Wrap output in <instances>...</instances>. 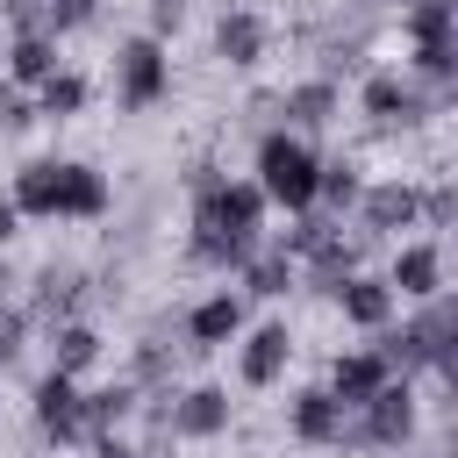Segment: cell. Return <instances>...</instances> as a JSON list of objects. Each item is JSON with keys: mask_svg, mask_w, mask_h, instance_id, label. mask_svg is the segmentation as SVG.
<instances>
[{"mask_svg": "<svg viewBox=\"0 0 458 458\" xmlns=\"http://www.w3.org/2000/svg\"><path fill=\"white\" fill-rule=\"evenodd\" d=\"M401 36H408V50L415 43H451L458 36V14L437 7V0H415V7H401Z\"/></svg>", "mask_w": 458, "mask_h": 458, "instance_id": "27", "label": "cell"}, {"mask_svg": "<svg viewBox=\"0 0 458 458\" xmlns=\"http://www.w3.org/2000/svg\"><path fill=\"white\" fill-rule=\"evenodd\" d=\"M451 258H458V229H451Z\"/></svg>", "mask_w": 458, "mask_h": 458, "instance_id": "38", "label": "cell"}, {"mask_svg": "<svg viewBox=\"0 0 458 458\" xmlns=\"http://www.w3.org/2000/svg\"><path fill=\"white\" fill-rule=\"evenodd\" d=\"M43 344H50V365H57V372H72V379H86V372L107 358V336H100L86 315H72V322L43 329Z\"/></svg>", "mask_w": 458, "mask_h": 458, "instance_id": "20", "label": "cell"}, {"mask_svg": "<svg viewBox=\"0 0 458 458\" xmlns=\"http://www.w3.org/2000/svg\"><path fill=\"white\" fill-rule=\"evenodd\" d=\"M179 358H193V351H186V344L172 351L165 329H143V336L129 344V379H136L143 394H150V386H179Z\"/></svg>", "mask_w": 458, "mask_h": 458, "instance_id": "24", "label": "cell"}, {"mask_svg": "<svg viewBox=\"0 0 458 458\" xmlns=\"http://www.w3.org/2000/svg\"><path fill=\"white\" fill-rule=\"evenodd\" d=\"M57 43H64V36H7V79L29 86V93H43V86L64 72Z\"/></svg>", "mask_w": 458, "mask_h": 458, "instance_id": "22", "label": "cell"}, {"mask_svg": "<svg viewBox=\"0 0 458 458\" xmlns=\"http://www.w3.org/2000/svg\"><path fill=\"white\" fill-rule=\"evenodd\" d=\"M365 250H372V236L365 229H351L344 236V222L301 258V293H315V301H336V286L351 279V272H365Z\"/></svg>", "mask_w": 458, "mask_h": 458, "instance_id": "12", "label": "cell"}, {"mask_svg": "<svg viewBox=\"0 0 458 458\" xmlns=\"http://www.w3.org/2000/svg\"><path fill=\"white\" fill-rule=\"evenodd\" d=\"M208 43H215V57H222L229 72H258V64L272 57V21H265L258 7H222Z\"/></svg>", "mask_w": 458, "mask_h": 458, "instance_id": "15", "label": "cell"}, {"mask_svg": "<svg viewBox=\"0 0 458 458\" xmlns=\"http://www.w3.org/2000/svg\"><path fill=\"white\" fill-rule=\"evenodd\" d=\"M29 336H43L36 315H29L21 301H0V365H14V358L29 351Z\"/></svg>", "mask_w": 458, "mask_h": 458, "instance_id": "28", "label": "cell"}, {"mask_svg": "<svg viewBox=\"0 0 458 458\" xmlns=\"http://www.w3.org/2000/svg\"><path fill=\"white\" fill-rule=\"evenodd\" d=\"M143 14H150V36H172L186 21V0H143Z\"/></svg>", "mask_w": 458, "mask_h": 458, "instance_id": "33", "label": "cell"}, {"mask_svg": "<svg viewBox=\"0 0 458 458\" xmlns=\"http://www.w3.org/2000/svg\"><path fill=\"white\" fill-rule=\"evenodd\" d=\"M143 415V386L122 372V379H107V386H86V429L93 437H107V429H129Z\"/></svg>", "mask_w": 458, "mask_h": 458, "instance_id": "23", "label": "cell"}, {"mask_svg": "<svg viewBox=\"0 0 458 458\" xmlns=\"http://www.w3.org/2000/svg\"><path fill=\"white\" fill-rule=\"evenodd\" d=\"M243 329H250V301H243V293H229V286L200 293V301L179 315V336H186V351H193V358H208V351H229Z\"/></svg>", "mask_w": 458, "mask_h": 458, "instance_id": "10", "label": "cell"}, {"mask_svg": "<svg viewBox=\"0 0 458 458\" xmlns=\"http://www.w3.org/2000/svg\"><path fill=\"white\" fill-rule=\"evenodd\" d=\"M14 286H21V272H14V265H0V301H21Z\"/></svg>", "mask_w": 458, "mask_h": 458, "instance_id": "36", "label": "cell"}, {"mask_svg": "<svg viewBox=\"0 0 458 458\" xmlns=\"http://www.w3.org/2000/svg\"><path fill=\"white\" fill-rule=\"evenodd\" d=\"M107 0H50V29L57 36H79V29H100Z\"/></svg>", "mask_w": 458, "mask_h": 458, "instance_id": "31", "label": "cell"}, {"mask_svg": "<svg viewBox=\"0 0 458 458\" xmlns=\"http://www.w3.org/2000/svg\"><path fill=\"white\" fill-rule=\"evenodd\" d=\"M179 179H186V193H208V186H222L229 172H222L215 157H186V172H179Z\"/></svg>", "mask_w": 458, "mask_h": 458, "instance_id": "32", "label": "cell"}, {"mask_svg": "<svg viewBox=\"0 0 458 458\" xmlns=\"http://www.w3.org/2000/svg\"><path fill=\"white\" fill-rule=\"evenodd\" d=\"M329 308L344 315V329H365V336H379V329L394 322L401 293H394V279H386V272H351V279L336 286V301H329Z\"/></svg>", "mask_w": 458, "mask_h": 458, "instance_id": "17", "label": "cell"}, {"mask_svg": "<svg viewBox=\"0 0 458 458\" xmlns=\"http://www.w3.org/2000/svg\"><path fill=\"white\" fill-rule=\"evenodd\" d=\"M229 429H236L229 386L200 379V386H179V394H172V437H179V444H215V437H229Z\"/></svg>", "mask_w": 458, "mask_h": 458, "instance_id": "14", "label": "cell"}, {"mask_svg": "<svg viewBox=\"0 0 458 458\" xmlns=\"http://www.w3.org/2000/svg\"><path fill=\"white\" fill-rule=\"evenodd\" d=\"M86 458H143V444H129L122 429H107V437H93V444H86Z\"/></svg>", "mask_w": 458, "mask_h": 458, "instance_id": "34", "label": "cell"}, {"mask_svg": "<svg viewBox=\"0 0 458 458\" xmlns=\"http://www.w3.org/2000/svg\"><path fill=\"white\" fill-rule=\"evenodd\" d=\"M286 365H293V329H286L279 315H272V322H250V329L236 336V379H243L250 394L279 386Z\"/></svg>", "mask_w": 458, "mask_h": 458, "instance_id": "13", "label": "cell"}, {"mask_svg": "<svg viewBox=\"0 0 458 458\" xmlns=\"http://www.w3.org/2000/svg\"><path fill=\"white\" fill-rule=\"evenodd\" d=\"M444 272H451V250L444 243H394V265H386V279H394V293L401 301H429V293H444Z\"/></svg>", "mask_w": 458, "mask_h": 458, "instance_id": "18", "label": "cell"}, {"mask_svg": "<svg viewBox=\"0 0 458 458\" xmlns=\"http://www.w3.org/2000/svg\"><path fill=\"white\" fill-rule=\"evenodd\" d=\"M422 229H458V172L422 186Z\"/></svg>", "mask_w": 458, "mask_h": 458, "instance_id": "30", "label": "cell"}, {"mask_svg": "<svg viewBox=\"0 0 458 458\" xmlns=\"http://www.w3.org/2000/svg\"><path fill=\"white\" fill-rule=\"evenodd\" d=\"M265 186L258 179H222L208 193H193V215H186V236H243V243H265Z\"/></svg>", "mask_w": 458, "mask_h": 458, "instance_id": "5", "label": "cell"}, {"mask_svg": "<svg viewBox=\"0 0 458 458\" xmlns=\"http://www.w3.org/2000/svg\"><path fill=\"white\" fill-rule=\"evenodd\" d=\"M107 79H114V107H122V114L165 107V100H172V50H165V36H150V29H143V36H122Z\"/></svg>", "mask_w": 458, "mask_h": 458, "instance_id": "4", "label": "cell"}, {"mask_svg": "<svg viewBox=\"0 0 458 458\" xmlns=\"http://www.w3.org/2000/svg\"><path fill=\"white\" fill-rule=\"evenodd\" d=\"M415 444V386L394 372L365 408H351V444L344 451H408Z\"/></svg>", "mask_w": 458, "mask_h": 458, "instance_id": "7", "label": "cell"}, {"mask_svg": "<svg viewBox=\"0 0 458 458\" xmlns=\"http://www.w3.org/2000/svg\"><path fill=\"white\" fill-rule=\"evenodd\" d=\"M29 422H36V437H43V444H57V451L93 444V429H86V379H72V372L43 365V379L29 386Z\"/></svg>", "mask_w": 458, "mask_h": 458, "instance_id": "6", "label": "cell"}, {"mask_svg": "<svg viewBox=\"0 0 458 458\" xmlns=\"http://www.w3.org/2000/svg\"><path fill=\"white\" fill-rule=\"evenodd\" d=\"M279 122H286V129H301V136H315V129L344 122V79H322V72H308V79L279 86Z\"/></svg>", "mask_w": 458, "mask_h": 458, "instance_id": "16", "label": "cell"}, {"mask_svg": "<svg viewBox=\"0 0 458 458\" xmlns=\"http://www.w3.org/2000/svg\"><path fill=\"white\" fill-rule=\"evenodd\" d=\"M36 107H43V122H79V114L93 107V79L64 64V72H57V79H50L43 93H36Z\"/></svg>", "mask_w": 458, "mask_h": 458, "instance_id": "26", "label": "cell"}, {"mask_svg": "<svg viewBox=\"0 0 458 458\" xmlns=\"http://www.w3.org/2000/svg\"><path fill=\"white\" fill-rule=\"evenodd\" d=\"M358 114H365V129H379V136H415V129H429V122L444 114V100H437L415 72L372 64V72L358 79Z\"/></svg>", "mask_w": 458, "mask_h": 458, "instance_id": "2", "label": "cell"}, {"mask_svg": "<svg viewBox=\"0 0 458 458\" xmlns=\"http://www.w3.org/2000/svg\"><path fill=\"white\" fill-rule=\"evenodd\" d=\"M21 286H29V293H21V308L36 315V329H57V322L86 315V301L100 293V286H93V272H86V265H72V258H50V265H36Z\"/></svg>", "mask_w": 458, "mask_h": 458, "instance_id": "8", "label": "cell"}, {"mask_svg": "<svg viewBox=\"0 0 458 458\" xmlns=\"http://www.w3.org/2000/svg\"><path fill=\"white\" fill-rule=\"evenodd\" d=\"M7 200L29 222H107L114 215V186L86 157H29V165H14Z\"/></svg>", "mask_w": 458, "mask_h": 458, "instance_id": "1", "label": "cell"}, {"mask_svg": "<svg viewBox=\"0 0 458 458\" xmlns=\"http://www.w3.org/2000/svg\"><path fill=\"white\" fill-rule=\"evenodd\" d=\"M358 200H365V165H358L351 150L322 157V179H315V208H329V215H358Z\"/></svg>", "mask_w": 458, "mask_h": 458, "instance_id": "25", "label": "cell"}, {"mask_svg": "<svg viewBox=\"0 0 458 458\" xmlns=\"http://www.w3.org/2000/svg\"><path fill=\"white\" fill-rule=\"evenodd\" d=\"M21 222H29V215H21L14 200H0V243H14V236H21Z\"/></svg>", "mask_w": 458, "mask_h": 458, "instance_id": "35", "label": "cell"}, {"mask_svg": "<svg viewBox=\"0 0 458 458\" xmlns=\"http://www.w3.org/2000/svg\"><path fill=\"white\" fill-rule=\"evenodd\" d=\"M358 229L372 236V243H386V236H401V229H422V186L415 179H365V200H358Z\"/></svg>", "mask_w": 458, "mask_h": 458, "instance_id": "11", "label": "cell"}, {"mask_svg": "<svg viewBox=\"0 0 458 458\" xmlns=\"http://www.w3.org/2000/svg\"><path fill=\"white\" fill-rule=\"evenodd\" d=\"M286 437L308 444V451H344V444H351V401H344L329 379L301 386V394L286 401Z\"/></svg>", "mask_w": 458, "mask_h": 458, "instance_id": "9", "label": "cell"}, {"mask_svg": "<svg viewBox=\"0 0 458 458\" xmlns=\"http://www.w3.org/2000/svg\"><path fill=\"white\" fill-rule=\"evenodd\" d=\"M36 122H43L36 93H29V86H14V79H0V136H21V129H36Z\"/></svg>", "mask_w": 458, "mask_h": 458, "instance_id": "29", "label": "cell"}, {"mask_svg": "<svg viewBox=\"0 0 458 458\" xmlns=\"http://www.w3.org/2000/svg\"><path fill=\"white\" fill-rule=\"evenodd\" d=\"M236 293H243V301H286V293H301V265H293L279 243H265V250L236 272Z\"/></svg>", "mask_w": 458, "mask_h": 458, "instance_id": "21", "label": "cell"}, {"mask_svg": "<svg viewBox=\"0 0 458 458\" xmlns=\"http://www.w3.org/2000/svg\"><path fill=\"white\" fill-rule=\"evenodd\" d=\"M322 379H329L351 408H365V401L394 379V365H386V351H379V344H351V351H336V358H329V372H322Z\"/></svg>", "mask_w": 458, "mask_h": 458, "instance_id": "19", "label": "cell"}, {"mask_svg": "<svg viewBox=\"0 0 458 458\" xmlns=\"http://www.w3.org/2000/svg\"><path fill=\"white\" fill-rule=\"evenodd\" d=\"M258 172V186H265V200L272 208H286V215H301V208H315V179H322V150L301 136V129H265L258 136V157H250Z\"/></svg>", "mask_w": 458, "mask_h": 458, "instance_id": "3", "label": "cell"}, {"mask_svg": "<svg viewBox=\"0 0 458 458\" xmlns=\"http://www.w3.org/2000/svg\"><path fill=\"white\" fill-rule=\"evenodd\" d=\"M437 458H458V429H444V437H437Z\"/></svg>", "mask_w": 458, "mask_h": 458, "instance_id": "37", "label": "cell"}]
</instances>
